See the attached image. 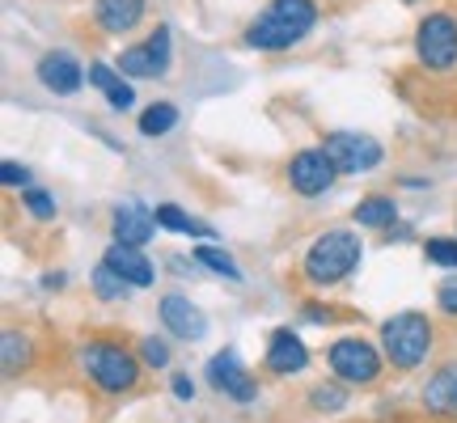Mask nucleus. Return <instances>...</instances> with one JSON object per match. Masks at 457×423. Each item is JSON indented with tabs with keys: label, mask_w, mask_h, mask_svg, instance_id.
I'll use <instances>...</instances> for the list:
<instances>
[{
	"label": "nucleus",
	"mask_w": 457,
	"mask_h": 423,
	"mask_svg": "<svg viewBox=\"0 0 457 423\" xmlns=\"http://www.w3.org/2000/svg\"><path fill=\"white\" fill-rule=\"evenodd\" d=\"M318 26V4L313 0H271L250 26H245V47L254 51H288Z\"/></svg>",
	"instance_id": "nucleus-1"
},
{
	"label": "nucleus",
	"mask_w": 457,
	"mask_h": 423,
	"mask_svg": "<svg viewBox=\"0 0 457 423\" xmlns=\"http://www.w3.org/2000/svg\"><path fill=\"white\" fill-rule=\"evenodd\" d=\"M360 254H364V242L352 228H327L318 233L313 245L305 250V279L318 284V288H330V284H343L360 267Z\"/></svg>",
	"instance_id": "nucleus-2"
},
{
	"label": "nucleus",
	"mask_w": 457,
	"mask_h": 423,
	"mask_svg": "<svg viewBox=\"0 0 457 423\" xmlns=\"http://www.w3.org/2000/svg\"><path fill=\"white\" fill-rule=\"evenodd\" d=\"M81 369L102 394H128L140 381V360L111 339H94L81 347Z\"/></svg>",
	"instance_id": "nucleus-3"
},
{
	"label": "nucleus",
	"mask_w": 457,
	"mask_h": 423,
	"mask_svg": "<svg viewBox=\"0 0 457 423\" xmlns=\"http://www.w3.org/2000/svg\"><path fill=\"white\" fill-rule=\"evenodd\" d=\"M381 352L390 360L394 369H420L432 352V322H428L424 313H394L390 322L381 326Z\"/></svg>",
	"instance_id": "nucleus-4"
},
{
	"label": "nucleus",
	"mask_w": 457,
	"mask_h": 423,
	"mask_svg": "<svg viewBox=\"0 0 457 423\" xmlns=\"http://www.w3.org/2000/svg\"><path fill=\"white\" fill-rule=\"evenodd\" d=\"M330 373L339 377L343 386H373L381 373V352L369 339H339L330 347Z\"/></svg>",
	"instance_id": "nucleus-5"
},
{
	"label": "nucleus",
	"mask_w": 457,
	"mask_h": 423,
	"mask_svg": "<svg viewBox=\"0 0 457 423\" xmlns=\"http://www.w3.org/2000/svg\"><path fill=\"white\" fill-rule=\"evenodd\" d=\"M415 55H420V64L445 68L457 64V21L449 13H428L420 21V30H415Z\"/></svg>",
	"instance_id": "nucleus-6"
},
{
	"label": "nucleus",
	"mask_w": 457,
	"mask_h": 423,
	"mask_svg": "<svg viewBox=\"0 0 457 423\" xmlns=\"http://www.w3.org/2000/svg\"><path fill=\"white\" fill-rule=\"evenodd\" d=\"M170 55H174V34H170V26H157L145 43H136V47H128L119 55V72L136 77V81L165 77L170 72Z\"/></svg>",
	"instance_id": "nucleus-7"
},
{
	"label": "nucleus",
	"mask_w": 457,
	"mask_h": 423,
	"mask_svg": "<svg viewBox=\"0 0 457 423\" xmlns=\"http://www.w3.org/2000/svg\"><path fill=\"white\" fill-rule=\"evenodd\" d=\"M322 148H327V157L335 162L339 174H369L381 165V145L373 136H360V131H330Z\"/></svg>",
	"instance_id": "nucleus-8"
},
{
	"label": "nucleus",
	"mask_w": 457,
	"mask_h": 423,
	"mask_svg": "<svg viewBox=\"0 0 457 423\" xmlns=\"http://www.w3.org/2000/svg\"><path fill=\"white\" fill-rule=\"evenodd\" d=\"M335 162L327 157V148H305V153H296L293 162H288V187H293L296 195H327L330 187H335Z\"/></svg>",
	"instance_id": "nucleus-9"
},
{
	"label": "nucleus",
	"mask_w": 457,
	"mask_h": 423,
	"mask_svg": "<svg viewBox=\"0 0 457 423\" xmlns=\"http://www.w3.org/2000/svg\"><path fill=\"white\" fill-rule=\"evenodd\" d=\"M208 381H212L220 394H228L233 402H254V398H259V381L245 373L242 356H237L233 347H225V352H216V356L208 360Z\"/></svg>",
	"instance_id": "nucleus-10"
},
{
	"label": "nucleus",
	"mask_w": 457,
	"mask_h": 423,
	"mask_svg": "<svg viewBox=\"0 0 457 423\" xmlns=\"http://www.w3.org/2000/svg\"><path fill=\"white\" fill-rule=\"evenodd\" d=\"M157 313H162L165 330H170L174 339H182V343H199L204 335H208V318L199 313V305L191 301V296L165 293L162 305H157Z\"/></svg>",
	"instance_id": "nucleus-11"
},
{
	"label": "nucleus",
	"mask_w": 457,
	"mask_h": 423,
	"mask_svg": "<svg viewBox=\"0 0 457 423\" xmlns=\"http://www.w3.org/2000/svg\"><path fill=\"white\" fill-rule=\"evenodd\" d=\"M38 81L47 94L55 98H68V94H77L85 85V68L68 55V51H47L43 60H38Z\"/></svg>",
	"instance_id": "nucleus-12"
},
{
	"label": "nucleus",
	"mask_w": 457,
	"mask_h": 423,
	"mask_svg": "<svg viewBox=\"0 0 457 423\" xmlns=\"http://www.w3.org/2000/svg\"><path fill=\"white\" fill-rule=\"evenodd\" d=\"M267 369L276 377H293V373H305L310 369V347L301 343L296 330H276L271 339H267Z\"/></svg>",
	"instance_id": "nucleus-13"
},
{
	"label": "nucleus",
	"mask_w": 457,
	"mask_h": 423,
	"mask_svg": "<svg viewBox=\"0 0 457 423\" xmlns=\"http://www.w3.org/2000/svg\"><path fill=\"white\" fill-rule=\"evenodd\" d=\"M114 242L119 245H145L148 237H153V228H157V216H153V208H145L140 199H128V203H119L114 208Z\"/></svg>",
	"instance_id": "nucleus-14"
},
{
	"label": "nucleus",
	"mask_w": 457,
	"mask_h": 423,
	"mask_svg": "<svg viewBox=\"0 0 457 423\" xmlns=\"http://www.w3.org/2000/svg\"><path fill=\"white\" fill-rule=\"evenodd\" d=\"M424 411L436 419H457V364H441L424 386Z\"/></svg>",
	"instance_id": "nucleus-15"
},
{
	"label": "nucleus",
	"mask_w": 457,
	"mask_h": 423,
	"mask_svg": "<svg viewBox=\"0 0 457 423\" xmlns=\"http://www.w3.org/2000/svg\"><path fill=\"white\" fill-rule=\"evenodd\" d=\"M106 267H114L119 276L128 279L131 288H148L153 279H157V271H153V262H148V254L140 250V245H119L114 242L111 250H106Z\"/></svg>",
	"instance_id": "nucleus-16"
},
{
	"label": "nucleus",
	"mask_w": 457,
	"mask_h": 423,
	"mask_svg": "<svg viewBox=\"0 0 457 423\" xmlns=\"http://www.w3.org/2000/svg\"><path fill=\"white\" fill-rule=\"evenodd\" d=\"M148 0H94V17L106 34H131L145 17Z\"/></svg>",
	"instance_id": "nucleus-17"
},
{
	"label": "nucleus",
	"mask_w": 457,
	"mask_h": 423,
	"mask_svg": "<svg viewBox=\"0 0 457 423\" xmlns=\"http://www.w3.org/2000/svg\"><path fill=\"white\" fill-rule=\"evenodd\" d=\"M89 85L106 94V102H111L114 111H128L131 102H136L131 85L123 81V72H119V68H111V64H102V60H98V64H89Z\"/></svg>",
	"instance_id": "nucleus-18"
},
{
	"label": "nucleus",
	"mask_w": 457,
	"mask_h": 423,
	"mask_svg": "<svg viewBox=\"0 0 457 423\" xmlns=\"http://www.w3.org/2000/svg\"><path fill=\"white\" fill-rule=\"evenodd\" d=\"M153 216H157V225L170 228V233H182V237H212V225L195 220V216H191V212H182L179 203H157Z\"/></svg>",
	"instance_id": "nucleus-19"
},
{
	"label": "nucleus",
	"mask_w": 457,
	"mask_h": 423,
	"mask_svg": "<svg viewBox=\"0 0 457 423\" xmlns=\"http://www.w3.org/2000/svg\"><path fill=\"white\" fill-rule=\"evenodd\" d=\"M352 220L360 228H390L398 220V208H394L390 195H364L356 203V212H352Z\"/></svg>",
	"instance_id": "nucleus-20"
},
{
	"label": "nucleus",
	"mask_w": 457,
	"mask_h": 423,
	"mask_svg": "<svg viewBox=\"0 0 457 423\" xmlns=\"http://www.w3.org/2000/svg\"><path fill=\"white\" fill-rule=\"evenodd\" d=\"M30 335H17V330H4L0 339V360H4V377H17L21 369H30Z\"/></svg>",
	"instance_id": "nucleus-21"
},
{
	"label": "nucleus",
	"mask_w": 457,
	"mask_h": 423,
	"mask_svg": "<svg viewBox=\"0 0 457 423\" xmlns=\"http://www.w3.org/2000/svg\"><path fill=\"white\" fill-rule=\"evenodd\" d=\"M174 123H179V106H174V102H153V106L140 114V123H136V128H140V136L153 140V136L174 131Z\"/></svg>",
	"instance_id": "nucleus-22"
},
{
	"label": "nucleus",
	"mask_w": 457,
	"mask_h": 423,
	"mask_svg": "<svg viewBox=\"0 0 457 423\" xmlns=\"http://www.w3.org/2000/svg\"><path fill=\"white\" fill-rule=\"evenodd\" d=\"M195 259L208 267V271H216V276H225L233 279V284H242V267L228 259L225 250H216V245H195Z\"/></svg>",
	"instance_id": "nucleus-23"
},
{
	"label": "nucleus",
	"mask_w": 457,
	"mask_h": 423,
	"mask_svg": "<svg viewBox=\"0 0 457 423\" xmlns=\"http://www.w3.org/2000/svg\"><path fill=\"white\" fill-rule=\"evenodd\" d=\"M94 293H98L102 301H123V296L131 293V284L119 276L114 267H106V262H102L98 271H94Z\"/></svg>",
	"instance_id": "nucleus-24"
},
{
	"label": "nucleus",
	"mask_w": 457,
	"mask_h": 423,
	"mask_svg": "<svg viewBox=\"0 0 457 423\" xmlns=\"http://www.w3.org/2000/svg\"><path fill=\"white\" fill-rule=\"evenodd\" d=\"M424 259L432 262V267L457 271V237H428V242H424Z\"/></svg>",
	"instance_id": "nucleus-25"
},
{
	"label": "nucleus",
	"mask_w": 457,
	"mask_h": 423,
	"mask_svg": "<svg viewBox=\"0 0 457 423\" xmlns=\"http://www.w3.org/2000/svg\"><path fill=\"white\" fill-rule=\"evenodd\" d=\"M21 203H26V212H30L34 220H55V199H51L47 191L26 187V191H21Z\"/></svg>",
	"instance_id": "nucleus-26"
},
{
	"label": "nucleus",
	"mask_w": 457,
	"mask_h": 423,
	"mask_svg": "<svg viewBox=\"0 0 457 423\" xmlns=\"http://www.w3.org/2000/svg\"><path fill=\"white\" fill-rule=\"evenodd\" d=\"M310 407L313 411H330V415H335V411L347 407V390H339V386H318V390L310 394Z\"/></svg>",
	"instance_id": "nucleus-27"
},
{
	"label": "nucleus",
	"mask_w": 457,
	"mask_h": 423,
	"mask_svg": "<svg viewBox=\"0 0 457 423\" xmlns=\"http://www.w3.org/2000/svg\"><path fill=\"white\" fill-rule=\"evenodd\" d=\"M140 360H145L148 369H165V364H170V343L157 339V335L140 339Z\"/></svg>",
	"instance_id": "nucleus-28"
},
{
	"label": "nucleus",
	"mask_w": 457,
	"mask_h": 423,
	"mask_svg": "<svg viewBox=\"0 0 457 423\" xmlns=\"http://www.w3.org/2000/svg\"><path fill=\"white\" fill-rule=\"evenodd\" d=\"M0 182H4V187H21V191H26V187H30V170H26V165H17V162H4V165H0Z\"/></svg>",
	"instance_id": "nucleus-29"
},
{
	"label": "nucleus",
	"mask_w": 457,
	"mask_h": 423,
	"mask_svg": "<svg viewBox=\"0 0 457 423\" xmlns=\"http://www.w3.org/2000/svg\"><path fill=\"white\" fill-rule=\"evenodd\" d=\"M436 305H441V313H449V318H457V279H449V284H441V293H436Z\"/></svg>",
	"instance_id": "nucleus-30"
},
{
	"label": "nucleus",
	"mask_w": 457,
	"mask_h": 423,
	"mask_svg": "<svg viewBox=\"0 0 457 423\" xmlns=\"http://www.w3.org/2000/svg\"><path fill=\"white\" fill-rule=\"evenodd\" d=\"M170 390H174V398H179V402H191V398H195V381H191L187 373H174Z\"/></svg>",
	"instance_id": "nucleus-31"
},
{
	"label": "nucleus",
	"mask_w": 457,
	"mask_h": 423,
	"mask_svg": "<svg viewBox=\"0 0 457 423\" xmlns=\"http://www.w3.org/2000/svg\"><path fill=\"white\" fill-rule=\"evenodd\" d=\"M305 318H310V322H330V310H322V305H305Z\"/></svg>",
	"instance_id": "nucleus-32"
},
{
	"label": "nucleus",
	"mask_w": 457,
	"mask_h": 423,
	"mask_svg": "<svg viewBox=\"0 0 457 423\" xmlns=\"http://www.w3.org/2000/svg\"><path fill=\"white\" fill-rule=\"evenodd\" d=\"M43 288H64V276H60V271H55V276H47V279H43Z\"/></svg>",
	"instance_id": "nucleus-33"
},
{
	"label": "nucleus",
	"mask_w": 457,
	"mask_h": 423,
	"mask_svg": "<svg viewBox=\"0 0 457 423\" xmlns=\"http://www.w3.org/2000/svg\"><path fill=\"white\" fill-rule=\"evenodd\" d=\"M407 4H415V0H407Z\"/></svg>",
	"instance_id": "nucleus-34"
}]
</instances>
